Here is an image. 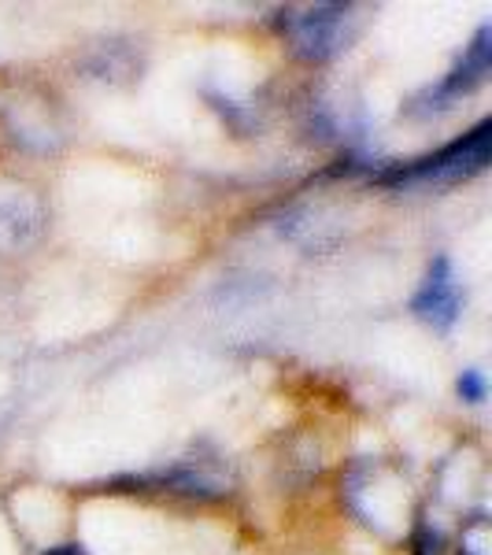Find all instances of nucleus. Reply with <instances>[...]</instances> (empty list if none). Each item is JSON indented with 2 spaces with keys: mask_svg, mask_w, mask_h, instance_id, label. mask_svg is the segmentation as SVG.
I'll use <instances>...</instances> for the list:
<instances>
[{
  "mask_svg": "<svg viewBox=\"0 0 492 555\" xmlns=\"http://www.w3.org/2000/svg\"><path fill=\"white\" fill-rule=\"evenodd\" d=\"M489 133H492V122L481 119L470 133H463L459 141L444 145L441 152H433V156L400 167L397 175H389V182H400V185H404V182L407 185L411 182H459V178H470V175L485 171V164H489Z\"/></svg>",
  "mask_w": 492,
  "mask_h": 555,
  "instance_id": "1",
  "label": "nucleus"
},
{
  "mask_svg": "<svg viewBox=\"0 0 492 555\" xmlns=\"http://www.w3.org/2000/svg\"><path fill=\"white\" fill-rule=\"evenodd\" d=\"M348 23H352V8L348 4H315L303 12H289L285 34L293 41V52L300 60L322 64V60L337 56L348 41Z\"/></svg>",
  "mask_w": 492,
  "mask_h": 555,
  "instance_id": "2",
  "label": "nucleus"
},
{
  "mask_svg": "<svg viewBox=\"0 0 492 555\" xmlns=\"http://www.w3.org/2000/svg\"><path fill=\"white\" fill-rule=\"evenodd\" d=\"M455 389H459V397L467 400V404H481V400H485V392H489L485 374H481L478 366H470V371L459 374V385H455Z\"/></svg>",
  "mask_w": 492,
  "mask_h": 555,
  "instance_id": "6",
  "label": "nucleus"
},
{
  "mask_svg": "<svg viewBox=\"0 0 492 555\" xmlns=\"http://www.w3.org/2000/svg\"><path fill=\"white\" fill-rule=\"evenodd\" d=\"M459 308H463V293L452 274L449 256H437L426 271V282L418 285V293L411 297V311L423 322H429V326L452 330L455 319H459Z\"/></svg>",
  "mask_w": 492,
  "mask_h": 555,
  "instance_id": "3",
  "label": "nucleus"
},
{
  "mask_svg": "<svg viewBox=\"0 0 492 555\" xmlns=\"http://www.w3.org/2000/svg\"><path fill=\"white\" fill-rule=\"evenodd\" d=\"M41 234V208L34 196L15 193L0 201V245L4 248H26Z\"/></svg>",
  "mask_w": 492,
  "mask_h": 555,
  "instance_id": "5",
  "label": "nucleus"
},
{
  "mask_svg": "<svg viewBox=\"0 0 492 555\" xmlns=\"http://www.w3.org/2000/svg\"><path fill=\"white\" fill-rule=\"evenodd\" d=\"M489 56H492V30L481 26V30L474 34L470 49L463 52V60L449 70V78L437 89H429V101H437V107H449V101H455L459 93L478 89L489 75Z\"/></svg>",
  "mask_w": 492,
  "mask_h": 555,
  "instance_id": "4",
  "label": "nucleus"
}]
</instances>
